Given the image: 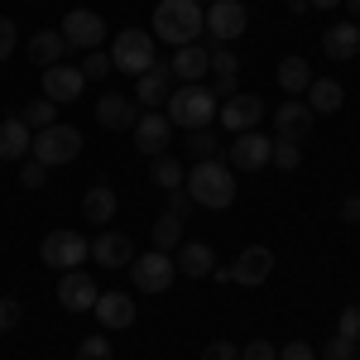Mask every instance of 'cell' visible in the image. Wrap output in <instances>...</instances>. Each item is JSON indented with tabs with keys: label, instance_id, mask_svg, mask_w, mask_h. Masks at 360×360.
<instances>
[{
	"label": "cell",
	"instance_id": "16",
	"mask_svg": "<svg viewBox=\"0 0 360 360\" xmlns=\"http://www.w3.org/2000/svg\"><path fill=\"white\" fill-rule=\"evenodd\" d=\"M82 86H86V77H82V68H68V63H53V68H44V96L49 101H77L82 96Z\"/></svg>",
	"mask_w": 360,
	"mask_h": 360
},
{
	"label": "cell",
	"instance_id": "40",
	"mask_svg": "<svg viewBox=\"0 0 360 360\" xmlns=\"http://www.w3.org/2000/svg\"><path fill=\"white\" fill-rule=\"evenodd\" d=\"M20 183H25L29 193H34V188H44V183H49V168L39 164V159H29V164L20 168Z\"/></svg>",
	"mask_w": 360,
	"mask_h": 360
},
{
	"label": "cell",
	"instance_id": "46",
	"mask_svg": "<svg viewBox=\"0 0 360 360\" xmlns=\"http://www.w3.org/2000/svg\"><path fill=\"white\" fill-rule=\"evenodd\" d=\"M341 221L360 226V197H341Z\"/></svg>",
	"mask_w": 360,
	"mask_h": 360
},
{
	"label": "cell",
	"instance_id": "18",
	"mask_svg": "<svg viewBox=\"0 0 360 360\" xmlns=\"http://www.w3.org/2000/svg\"><path fill=\"white\" fill-rule=\"evenodd\" d=\"M173 269L188 278H212V269H217V250L202 245V240H183V245L173 250Z\"/></svg>",
	"mask_w": 360,
	"mask_h": 360
},
{
	"label": "cell",
	"instance_id": "19",
	"mask_svg": "<svg viewBox=\"0 0 360 360\" xmlns=\"http://www.w3.org/2000/svg\"><path fill=\"white\" fill-rule=\"evenodd\" d=\"M91 259L106 264V269H130L135 245H130V236H120V231H101V236L91 240Z\"/></svg>",
	"mask_w": 360,
	"mask_h": 360
},
{
	"label": "cell",
	"instance_id": "27",
	"mask_svg": "<svg viewBox=\"0 0 360 360\" xmlns=\"http://www.w3.org/2000/svg\"><path fill=\"white\" fill-rule=\"evenodd\" d=\"M236 72H240V58L231 53V49H217V53H212V77H217V82H212V96H217V101L236 96Z\"/></svg>",
	"mask_w": 360,
	"mask_h": 360
},
{
	"label": "cell",
	"instance_id": "37",
	"mask_svg": "<svg viewBox=\"0 0 360 360\" xmlns=\"http://www.w3.org/2000/svg\"><path fill=\"white\" fill-rule=\"evenodd\" d=\"M356 346H360V341H351V336L336 332L332 341H327V346L317 351V356H322V360H356Z\"/></svg>",
	"mask_w": 360,
	"mask_h": 360
},
{
	"label": "cell",
	"instance_id": "44",
	"mask_svg": "<svg viewBox=\"0 0 360 360\" xmlns=\"http://www.w3.org/2000/svg\"><path fill=\"white\" fill-rule=\"evenodd\" d=\"M202 360H240V351H236L231 341H212V346L202 351Z\"/></svg>",
	"mask_w": 360,
	"mask_h": 360
},
{
	"label": "cell",
	"instance_id": "33",
	"mask_svg": "<svg viewBox=\"0 0 360 360\" xmlns=\"http://www.w3.org/2000/svg\"><path fill=\"white\" fill-rule=\"evenodd\" d=\"M20 120H25L29 130H49L58 120V101H49V96H39V101H29L25 111H20Z\"/></svg>",
	"mask_w": 360,
	"mask_h": 360
},
{
	"label": "cell",
	"instance_id": "43",
	"mask_svg": "<svg viewBox=\"0 0 360 360\" xmlns=\"http://www.w3.org/2000/svg\"><path fill=\"white\" fill-rule=\"evenodd\" d=\"M168 197H173V202H168V217H178V221H183V217L193 212V197H188V188H178V193H168Z\"/></svg>",
	"mask_w": 360,
	"mask_h": 360
},
{
	"label": "cell",
	"instance_id": "10",
	"mask_svg": "<svg viewBox=\"0 0 360 360\" xmlns=\"http://www.w3.org/2000/svg\"><path fill=\"white\" fill-rule=\"evenodd\" d=\"M58 29H63L68 49H86V53H91V49H101V44H106V20H101L96 10H68Z\"/></svg>",
	"mask_w": 360,
	"mask_h": 360
},
{
	"label": "cell",
	"instance_id": "30",
	"mask_svg": "<svg viewBox=\"0 0 360 360\" xmlns=\"http://www.w3.org/2000/svg\"><path fill=\"white\" fill-rule=\"evenodd\" d=\"M183 178H188V168L178 164V159H168V154H159L154 168H149V183H154L159 193H178V188H183Z\"/></svg>",
	"mask_w": 360,
	"mask_h": 360
},
{
	"label": "cell",
	"instance_id": "17",
	"mask_svg": "<svg viewBox=\"0 0 360 360\" xmlns=\"http://www.w3.org/2000/svg\"><path fill=\"white\" fill-rule=\"evenodd\" d=\"M96 322L106 327V332H120V327H130L135 322V298L130 293H120V288H111V293H96Z\"/></svg>",
	"mask_w": 360,
	"mask_h": 360
},
{
	"label": "cell",
	"instance_id": "14",
	"mask_svg": "<svg viewBox=\"0 0 360 360\" xmlns=\"http://www.w3.org/2000/svg\"><path fill=\"white\" fill-rule=\"evenodd\" d=\"M96 283H91V274H82V269H68V274L58 278V303L68 307V312H91L96 307Z\"/></svg>",
	"mask_w": 360,
	"mask_h": 360
},
{
	"label": "cell",
	"instance_id": "6",
	"mask_svg": "<svg viewBox=\"0 0 360 360\" xmlns=\"http://www.w3.org/2000/svg\"><path fill=\"white\" fill-rule=\"evenodd\" d=\"M39 259L49 269H82V259H91V240H82L77 231H49L44 245H39Z\"/></svg>",
	"mask_w": 360,
	"mask_h": 360
},
{
	"label": "cell",
	"instance_id": "1",
	"mask_svg": "<svg viewBox=\"0 0 360 360\" xmlns=\"http://www.w3.org/2000/svg\"><path fill=\"white\" fill-rule=\"evenodd\" d=\"M197 34H207V10L197 0H159L154 5V39L183 49V44H197Z\"/></svg>",
	"mask_w": 360,
	"mask_h": 360
},
{
	"label": "cell",
	"instance_id": "25",
	"mask_svg": "<svg viewBox=\"0 0 360 360\" xmlns=\"http://www.w3.org/2000/svg\"><path fill=\"white\" fill-rule=\"evenodd\" d=\"M29 144H34V130H29L20 115H15V120H0V164H15V159H25Z\"/></svg>",
	"mask_w": 360,
	"mask_h": 360
},
{
	"label": "cell",
	"instance_id": "31",
	"mask_svg": "<svg viewBox=\"0 0 360 360\" xmlns=\"http://www.w3.org/2000/svg\"><path fill=\"white\" fill-rule=\"evenodd\" d=\"M178 245H183V221L164 212V217L154 221V250H164V255H173Z\"/></svg>",
	"mask_w": 360,
	"mask_h": 360
},
{
	"label": "cell",
	"instance_id": "7",
	"mask_svg": "<svg viewBox=\"0 0 360 360\" xmlns=\"http://www.w3.org/2000/svg\"><path fill=\"white\" fill-rule=\"evenodd\" d=\"M245 29H250V10L240 0H212V5H207V34H212L221 49H231Z\"/></svg>",
	"mask_w": 360,
	"mask_h": 360
},
{
	"label": "cell",
	"instance_id": "12",
	"mask_svg": "<svg viewBox=\"0 0 360 360\" xmlns=\"http://www.w3.org/2000/svg\"><path fill=\"white\" fill-rule=\"evenodd\" d=\"M312 120H317V115H312V106H307V101H298V96H293V101H283V106H274V115H269L274 139H298V144L307 139Z\"/></svg>",
	"mask_w": 360,
	"mask_h": 360
},
{
	"label": "cell",
	"instance_id": "5",
	"mask_svg": "<svg viewBox=\"0 0 360 360\" xmlns=\"http://www.w3.org/2000/svg\"><path fill=\"white\" fill-rule=\"evenodd\" d=\"M154 63H159V58H154V34H149V29H120V34H115V49H111L115 72L139 77V72H149Z\"/></svg>",
	"mask_w": 360,
	"mask_h": 360
},
{
	"label": "cell",
	"instance_id": "29",
	"mask_svg": "<svg viewBox=\"0 0 360 360\" xmlns=\"http://www.w3.org/2000/svg\"><path fill=\"white\" fill-rule=\"evenodd\" d=\"M278 86H283V91H288V96H303L307 86H312V68H307V58H283V63H278Z\"/></svg>",
	"mask_w": 360,
	"mask_h": 360
},
{
	"label": "cell",
	"instance_id": "47",
	"mask_svg": "<svg viewBox=\"0 0 360 360\" xmlns=\"http://www.w3.org/2000/svg\"><path fill=\"white\" fill-rule=\"evenodd\" d=\"M307 5H317V10H336L341 0H307Z\"/></svg>",
	"mask_w": 360,
	"mask_h": 360
},
{
	"label": "cell",
	"instance_id": "23",
	"mask_svg": "<svg viewBox=\"0 0 360 360\" xmlns=\"http://www.w3.org/2000/svg\"><path fill=\"white\" fill-rule=\"evenodd\" d=\"M168 72H173L178 82H202V77L212 72V53H207L202 44H183V49L173 53V63H168Z\"/></svg>",
	"mask_w": 360,
	"mask_h": 360
},
{
	"label": "cell",
	"instance_id": "11",
	"mask_svg": "<svg viewBox=\"0 0 360 360\" xmlns=\"http://www.w3.org/2000/svg\"><path fill=\"white\" fill-rule=\"evenodd\" d=\"M217 120H221L231 135H240V130H255V125L264 120V101H259L255 91H236V96H226V101H221Z\"/></svg>",
	"mask_w": 360,
	"mask_h": 360
},
{
	"label": "cell",
	"instance_id": "24",
	"mask_svg": "<svg viewBox=\"0 0 360 360\" xmlns=\"http://www.w3.org/2000/svg\"><path fill=\"white\" fill-rule=\"evenodd\" d=\"M303 96H307V106H312V115H336L346 106V91H341L336 77H312V86H307Z\"/></svg>",
	"mask_w": 360,
	"mask_h": 360
},
{
	"label": "cell",
	"instance_id": "48",
	"mask_svg": "<svg viewBox=\"0 0 360 360\" xmlns=\"http://www.w3.org/2000/svg\"><path fill=\"white\" fill-rule=\"evenodd\" d=\"M341 5H346V15H356V20H360V0H341Z\"/></svg>",
	"mask_w": 360,
	"mask_h": 360
},
{
	"label": "cell",
	"instance_id": "3",
	"mask_svg": "<svg viewBox=\"0 0 360 360\" xmlns=\"http://www.w3.org/2000/svg\"><path fill=\"white\" fill-rule=\"evenodd\" d=\"M183 188H188V197L197 207H212V212H221V207L236 202V178H231V164H221V159L193 164V173L183 178Z\"/></svg>",
	"mask_w": 360,
	"mask_h": 360
},
{
	"label": "cell",
	"instance_id": "34",
	"mask_svg": "<svg viewBox=\"0 0 360 360\" xmlns=\"http://www.w3.org/2000/svg\"><path fill=\"white\" fill-rule=\"evenodd\" d=\"M269 164L283 168V173H293V168L303 164V149H298V139H274V154H269Z\"/></svg>",
	"mask_w": 360,
	"mask_h": 360
},
{
	"label": "cell",
	"instance_id": "26",
	"mask_svg": "<svg viewBox=\"0 0 360 360\" xmlns=\"http://www.w3.org/2000/svg\"><path fill=\"white\" fill-rule=\"evenodd\" d=\"M63 53H68L63 29H39V34L29 39V58H34V68H53V63H63Z\"/></svg>",
	"mask_w": 360,
	"mask_h": 360
},
{
	"label": "cell",
	"instance_id": "21",
	"mask_svg": "<svg viewBox=\"0 0 360 360\" xmlns=\"http://www.w3.org/2000/svg\"><path fill=\"white\" fill-rule=\"evenodd\" d=\"M168 91H173V72H168V63H154L149 72H139L135 77V101L139 106H164L168 101Z\"/></svg>",
	"mask_w": 360,
	"mask_h": 360
},
{
	"label": "cell",
	"instance_id": "28",
	"mask_svg": "<svg viewBox=\"0 0 360 360\" xmlns=\"http://www.w3.org/2000/svg\"><path fill=\"white\" fill-rule=\"evenodd\" d=\"M82 217H86V221H96V226L115 221V188H111V183H96V188L82 197Z\"/></svg>",
	"mask_w": 360,
	"mask_h": 360
},
{
	"label": "cell",
	"instance_id": "35",
	"mask_svg": "<svg viewBox=\"0 0 360 360\" xmlns=\"http://www.w3.org/2000/svg\"><path fill=\"white\" fill-rule=\"evenodd\" d=\"M77 360H115L111 336H82L77 341Z\"/></svg>",
	"mask_w": 360,
	"mask_h": 360
},
{
	"label": "cell",
	"instance_id": "13",
	"mask_svg": "<svg viewBox=\"0 0 360 360\" xmlns=\"http://www.w3.org/2000/svg\"><path fill=\"white\" fill-rule=\"evenodd\" d=\"M269 274H274V255H269L264 245L240 250V259L226 269V278H231V283H240V288H255V283H264Z\"/></svg>",
	"mask_w": 360,
	"mask_h": 360
},
{
	"label": "cell",
	"instance_id": "9",
	"mask_svg": "<svg viewBox=\"0 0 360 360\" xmlns=\"http://www.w3.org/2000/svg\"><path fill=\"white\" fill-rule=\"evenodd\" d=\"M269 154H274V139L259 135V130H240V135H231V144H226V159H231V168H240V173L264 168Z\"/></svg>",
	"mask_w": 360,
	"mask_h": 360
},
{
	"label": "cell",
	"instance_id": "36",
	"mask_svg": "<svg viewBox=\"0 0 360 360\" xmlns=\"http://www.w3.org/2000/svg\"><path fill=\"white\" fill-rule=\"evenodd\" d=\"M82 77H86V82H106V77H111V53L91 49V53L82 58Z\"/></svg>",
	"mask_w": 360,
	"mask_h": 360
},
{
	"label": "cell",
	"instance_id": "42",
	"mask_svg": "<svg viewBox=\"0 0 360 360\" xmlns=\"http://www.w3.org/2000/svg\"><path fill=\"white\" fill-rule=\"evenodd\" d=\"M240 360H278V351L269 346V341H264V336H255L245 351H240Z\"/></svg>",
	"mask_w": 360,
	"mask_h": 360
},
{
	"label": "cell",
	"instance_id": "45",
	"mask_svg": "<svg viewBox=\"0 0 360 360\" xmlns=\"http://www.w3.org/2000/svg\"><path fill=\"white\" fill-rule=\"evenodd\" d=\"M278 360H317V351H312L307 341H288V346L278 351Z\"/></svg>",
	"mask_w": 360,
	"mask_h": 360
},
{
	"label": "cell",
	"instance_id": "41",
	"mask_svg": "<svg viewBox=\"0 0 360 360\" xmlns=\"http://www.w3.org/2000/svg\"><path fill=\"white\" fill-rule=\"evenodd\" d=\"M15 49H20V34H15V20H5V15H0V63H5V58L15 53Z\"/></svg>",
	"mask_w": 360,
	"mask_h": 360
},
{
	"label": "cell",
	"instance_id": "38",
	"mask_svg": "<svg viewBox=\"0 0 360 360\" xmlns=\"http://www.w3.org/2000/svg\"><path fill=\"white\" fill-rule=\"evenodd\" d=\"M25 322V307H20V298H0V336L15 332Z\"/></svg>",
	"mask_w": 360,
	"mask_h": 360
},
{
	"label": "cell",
	"instance_id": "22",
	"mask_svg": "<svg viewBox=\"0 0 360 360\" xmlns=\"http://www.w3.org/2000/svg\"><path fill=\"white\" fill-rule=\"evenodd\" d=\"M139 101L135 96H101V101H96V120H101V125H106V130H135V120H139Z\"/></svg>",
	"mask_w": 360,
	"mask_h": 360
},
{
	"label": "cell",
	"instance_id": "20",
	"mask_svg": "<svg viewBox=\"0 0 360 360\" xmlns=\"http://www.w3.org/2000/svg\"><path fill=\"white\" fill-rule=\"evenodd\" d=\"M322 53L332 58V63H351V58L360 53V25H356V20L322 29Z\"/></svg>",
	"mask_w": 360,
	"mask_h": 360
},
{
	"label": "cell",
	"instance_id": "49",
	"mask_svg": "<svg viewBox=\"0 0 360 360\" xmlns=\"http://www.w3.org/2000/svg\"><path fill=\"white\" fill-rule=\"evenodd\" d=\"M288 10H293V15H303V10H307V0H288Z\"/></svg>",
	"mask_w": 360,
	"mask_h": 360
},
{
	"label": "cell",
	"instance_id": "15",
	"mask_svg": "<svg viewBox=\"0 0 360 360\" xmlns=\"http://www.w3.org/2000/svg\"><path fill=\"white\" fill-rule=\"evenodd\" d=\"M168 135H173V120L159 115V111H144L135 120V149H139V154H149V159H159V154L168 149Z\"/></svg>",
	"mask_w": 360,
	"mask_h": 360
},
{
	"label": "cell",
	"instance_id": "50",
	"mask_svg": "<svg viewBox=\"0 0 360 360\" xmlns=\"http://www.w3.org/2000/svg\"><path fill=\"white\" fill-rule=\"evenodd\" d=\"M197 5H202V0H197ZM207 5H212V0H207Z\"/></svg>",
	"mask_w": 360,
	"mask_h": 360
},
{
	"label": "cell",
	"instance_id": "8",
	"mask_svg": "<svg viewBox=\"0 0 360 360\" xmlns=\"http://www.w3.org/2000/svg\"><path fill=\"white\" fill-rule=\"evenodd\" d=\"M130 278H135L139 293H164L168 283L178 278V269H173V255H164V250L135 255V259H130Z\"/></svg>",
	"mask_w": 360,
	"mask_h": 360
},
{
	"label": "cell",
	"instance_id": "39",
	"mask_svg": "<svg viewBox=\"0 0 360 360\" xmlns=\"http://www.w3.org/2000/svg\"><path fill=\"white\" fill-rule=\"evenodd\" d=\"M336 332H341V336H351V341H360V303L341 307V317H336Z\"/></svg>",
	"mask_w": 360,
	"mask_h": 360
},
{
	"label": "cell",
	"instance_id": "4",
	"mask_svg": "<svg viewBox=\"0 0 360 360\" xmlns=\"http://www.w3.org/2000/svg\"><path fill=\"white\" fill-rule=\"evenodd\" d=\"M82 154V135H77V125H49V130H39L34 144H29V159H39L44 168H58V164H72Z\"/></svg>",
	"mask_w": 360,
	"mask_h": 360
},
{
	"label": "cell",
	"instance_id": "32",
	"mask_svg": "<svg viewBox=\"0 0 360 360\" xmlns=\"http://www.w3.org/2000/svg\"><path fill=\"white\" fill-rule=\"evenodd\" d=\"M188 154H193L197 164H202V159H221L226 144L212 135V130H188Z\"/></svg>",
	"mask_w": 360,
	"mask_h": 360
},
{
	"label": "cell",
	"instance_id": "2",
	"mask_svg": "<svg viewBox=\"0 0 360 360\" xmlns=\"http://www.w3.org/2000/svg\"><path fill=\"white\" fill-rule=\"evenodd\" d=\"M168 120L178 125V130H207L212 120H217V111H221V101L212 96V86H202V82H183V86H173L168 91Z\"/></svg>",
	"mask_w": 360,
	"mask_h": 360
}]
</instances>
